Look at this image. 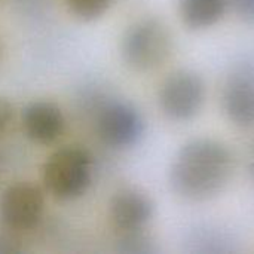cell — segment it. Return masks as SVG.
I'll return each instance as SVG.
<instances>
[{"mask_svg":"<svg viewBox=\"0 0 254 254\" xmlns=\"http://www.w3.org/2000/svg\"><path fill=\"white\" fill-rule=\"evenodd\" d=\"M45 211L43 192L33 183L18 182L7 186L0 198V217L10 231L34 229Z\"/></svg>","mask_w":254,"mask_h":254,"instance_id":"cell-6","label":"cell"},{"mask_svg":"<svg viewBox=\"0 0 254 254\" xmlns=\"http://www.w3.org/2000/svg\"><path fill=\"white\" fill-rule=\"evenodd\" d=\"M158 98L165 116L173 121H189L202 109L205 83L195 71L177 70L165 77Z\"/></svg>","mask_w":254,"mask_h":254,"instance_id":"cell-4","label":"cell"},{"mask_svg":"<svg viewBox=\"0 0 254 254\" xmlns=\"http://www.w3.org/2000/svg\"><path fill=\"white\" fill-rule=\"evenodd\" d=\"M171 43V34L162 21L141 18L132 22L122 36V60L132 70H153L168 58Z\"/></svg>","mask_w":254,"mask_h":254,"instance_id":"cell-3","label":"cell"},{"mask_svg":"<svg viewBox=\"0 0 254 254\" xmlns=\"http://www.w3.org/2000/svg\"><path fill=\"white\" fill-rule=\"evenodd\" d=\"M222 104L226 116L238 127H254V70L235 71L225 85Z\"/></svg>","mask_w":254,"mask_h":254,"instance_id":"cell-9","label":"cell"},{"mask_svg":"<svg viewBox=\"0 0 254 254\" xmlns=\"http://www.w3.org/2000/svg\"><path fill=\"white\" fill-rule=\"evenodd\" d=\"M24 252V246L15 235L0 234V254H19Z\"/></svg>","mask_w":254,"mask_h":254,"instance_id":"cell-14","label":"cell"},{"mask_svg":"<svg viewBox=\"0 0 254 254\" xmlns=\"http://www.w3.org/2000/svg\"><path fill=\"white\" fill-rule=\"evenodd\" d=\"M109 216L112 225L122 234L143 231L153 216V202L143 190L124 188L112 196Z\"/></svg>","mask_w":254,"mask_h":254,"instance_id":"cell-8","label":"cell"},{"mask_svg":"<svg viewBox=\"0 0 254 254\" xmlns=\"http://www.w3.org/2000/svg\"><path fill=\"white\" fill-rule=\"evenodd\" d=\"M229 0H180V15L190 28H207L225 15Z\"/></svg>","mask_w":254,"mask_h":254,"instance_id":"cell-10","label":"cell"},{"mask_svg":"<svg viewBox=\"0 0 254 254\" xmlns=\"http://www.w3.org/2000/svg\"><path fill=\"white\" fill-rule=\"evenodd\" d=\"M118 250L121 253H132V254H146L153 253L155 247L150 238H147L141 231L137 232H127L122 234V238L118 243Z\"/></svg>","mask_w":254,"mask_h":254,"instance_id":"cell-12","label":"cell"},{"mask_svg":"<svg viewBox=\"0 0 254 254\" xmlns=\"http://www.w3.org/2000/svg\"><path fill=\"white\" fill-rule=\"evenodd\" d=\"M68 10L80 21L100 18L112 4V0H65Z\"/></svg>","mask_w":254,"mask_h":254,"instance_id":"cell-11","label":"cell"},{"mask_svg":"<svg viewBox=\"0 0 254 254\" xmlns=\"http://www.w3.org/2000/svg\"><path fill=\"white\" fill-rule=\"evenodd\" d=\"M1 52H3V49H1V43H0V60H1Z\"/></svg>","mask_w":254,"mask_h":254,"instance_id":"cell-16","label":"cell"},{"mask_svg":"<svg viewBox=\"0 0 254 254\" xmlns=\"http://www.w3.org/2000/svg\"><path fill=\"white\" fill-rule=\"evenodd\" d=\"M232 174V155L220 141L196 138L188 141L170 168L173 190L189 201H205L219 195Z\"/></svg>","mask_w":254,"mask_h":254,"instance_id":"cell-1","label":"cell"},{"mask_svg":"<svg viewBox=\"0 0 254 254\" xmlns=\"http://www.w3.org/2000/svg\"><path fill=\"white\" fill-rule=\"evenodd\" d=\"M92 156L80 146H65L45 161L42 179L46 190L57 199L71 201L82 196L92 182Z\"/></svg>","mask_w":254,"mask_h":254,"instance_id":"cell-2","label":"cell"},{"mask_svg":"<svg viewBox=\"0 0 254 254\" xmlns=\"http://www.w3.org/2000/svg\"><path fill=\"white\" fill-rule=\"evenodd\" d=\"M21 127L31 141L52 144L63 135L65 118L58 104L48 100H34L22 109Z\"/></svg>","mask_w":254,"mask_h":254,"instance_id":"cell-7","label":"cell"},{"mask_svg":"<svg viewBox=\"0 0 254 254\" xmlns=\"http://www.w3.org/2000/svg\"><path fill=\"white\" fill-rule=\"evenodd\" d=\"M13 113H15L13 104L9 101V98L0 95V134H3L12 124Z\"/></svg>","mask_w":254,"mask_h":254,"instance_id":"cell-13","label":"cell"},{"mask_svg":"<svg viewBox=\"0 0 254 254\" xmlns=\"http://www.w3.org/2000/svg\"><path fill=\"white\" fill-rule=\"evenodd\" d=\"M95 129L106 146L112 149H128L141 140L144 134V119L132 104L113 100L98 110Z\"/></svg>","mask_w":254,"mask_h":254,"instance_id":"cell-5","label":"cell"},{"mask_svg":"<svg viewBox=\"0 0 254 254\" xmlns=\"http://www.w3.org/2000/svg\"><path fill=\"white\" fill-rule=\"evenodd\" d=\"M238 16L254 24V0H229Z\"/></svg>","mask_w":254,"mask_h":254,"instance_id":"cell-15","label":"cell"}]
</instances>
